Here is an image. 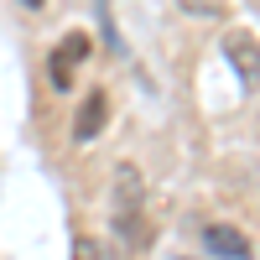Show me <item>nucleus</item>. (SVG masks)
Returning <instances> with one entry per match:
<instances>
[{
	"label": "nucleus",
	"instance_id": "nucleus-1",
	"mask_svg": "<svg viewBox=\"0 0 260 260\" xmlns=\"http://www.w3.org/2000/svg\"><path fill=\"white\" fill-rule=\"evenodd\" d=\"M104 120H110V94L89 89L83 104H78V115H73V141H94L99 130H104Z\"/></svg>",
	"mask_w": 260,
	"mask_h": 260
},
{
	"label": "nucleus",
	"instance_id": "nucleus-2",
	"mask_svg": "<svg viewBox=\"0 0 260 260\" xmlns=\"http://www.w3.org/2000/svg\"><path fill=\"white\" fill-rule=\"evenodd\" d=\"M203 245H208V255H219V260H250V234L229 229V224H208Z\"/></svg>",
	"mask_w": 260,
	"mask_h": 260
},
{
	"label": "nucleus",
	"instance_id": "nucleus-3",
	"mask_svg": "<svg viewBox=\"0 0 260 260\" xmlns=\"http://www.w3.org/2000/svg\"><path fill=\"white\" fill-rule=\"evenodd\" d=\"M141 203H146V182H141V167H136V161L115 167V213H136Z\"/></svg>",
	"mask_w": 260,
	"mask_h": 260
},
{
	"label": "nucleus",
	"instance_id": "nucleus-4",
	"mask_svg": "<svg viewBox=\"0 0 260 260\" xmlns=\"http://www.w3.org/2000/svg\"><path fill=\"white\" fill-rule=\"evenodd\" d=\"M224 52H229L234 68H240L245 89H255V31H234V37L224 42Z\"/></svg>",
	"mask_w": 260,
	"mask_h": 260
},
{
	"label": "nucleus",
	"instance_id": "nucleus-5",
	"mask_svg": "<svg viewBox=\"0 0 260 260\" xmlns=\"http://www.w3.org/2000/svg\"><path fill=\"white\" fill-rule=\"evenodd\" d=\"M110 219H115V234H120L130 250H141V245L151 240V234H146V208H136V213H110Z\"/></svg>",
	"mask_w": 260,
	"mask_h": 260
},
{
	"label": "nucleus",
	"instance_id": "nucleus-6",
	"mask_svg": "<svg viewBox=\"0 0 260 260\" xmlns=\"http://www.w3.org/2000/svg\"><path fill=\"white\" fill-rule=\"evenodd\" d=\"M89 52H94V42H89V37H83V31H68V37H62V42H57V57H68V62H73V68H78V62H83V57H89Z\"/></svg>",
	"mask_w": 260,
	"mask_h": 260
},
{
	"label": "nucleus",
	"instance_id": "nucleus-7",
	"mask_svg": "<svg viewBox=\"0 0 260 260\" xmlns=\"http://www.w3.org/2000/svg\"><path fill=\"white\" fill-rule=\"evenodd\" d=\"M73 260H115V255L104 250V240H94V234H78V240H73Z\"/></svg>",
	"mask_w": 260,
	"mask_h": 260
},
{
	"label": "nucleus",
	"instance_id": "nucleus-8",
	"mask_svg": "<svg viewBox=\"0 0 260 260\" xmlns=\"http://www.w3.org/2000/svg\"><path fill=\"white\" fill-rule=\"evenodd\" d=\"M47 78H52V89H62V94H68V89H73V62L52 52V62H47Z\"/></svg>",
	"mask_w": 260,
	"mask_h": 260
},
{
	"label": "nucleus",
	"instance_id": "nucleus-9",
	"mask_svg": "<svg viewBox=\"0 0 260 260\" xmlns=\"http://www.w3.org/2000/svg\"><path fill=\"white\" fill-rule=\"evenodd\" d=\"M182 11H192V16H219L213 0H182Z\"/></svg>",
	"mask_w": 260,
	"mask_h": 260
},
{
	"label": "nucleus",
	"instance_id": "nucleus-10",
	"mask_svg": "<svg viewBox=\"0 0 260 260\" xmlns=\"http://www.w3.org/2000/svg\"><path fill=\"white\" fill-rule=\"evenodd\" d=\"M21 6H26V11H47V0H21Z\"/></svg>",
	"mask_w": 260,
	"mask_h": 260
}]
</instances>
